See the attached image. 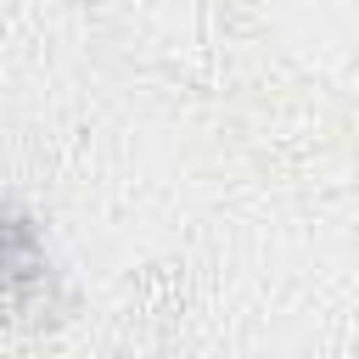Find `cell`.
<instances>
[{"label":"cell","instance_id":"cell-1","mask_svg":"<svg viewBox=\"0 0 359 359\" xmlns=\"http://www.w3.org/2000/svg\"><path fill=\"white\" fill-rule=\"evenodd\" d=\"M39 275V247L34 230L11 213H0V280H34Z\"/></svg>","mask_w":359,"mask_h":359}]
</instances>
